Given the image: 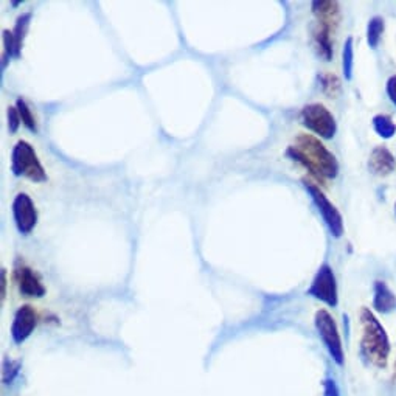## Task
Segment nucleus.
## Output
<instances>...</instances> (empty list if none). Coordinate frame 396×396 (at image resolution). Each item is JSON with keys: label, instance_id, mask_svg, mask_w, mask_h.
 <instances>
[{"label": "nucleus", "instance_id": "obj_1", "mask_svg": "<svg viewBox=\"0 0 396 396\" xmlns=\"http://www.w3.org/2000/svg\"><path fill=\"white\" fill-rule=\"evenodd\" d=\"M286 156L302 163L318 179H334L339 172L336 156L311 134H298L296 143L287 148Z\"/></svg>", "mask_w": 396, "mask_h": 396}, {"label": "nucleus", "instance_id": "obj_2", "mask_svg": "<svg viewBox=\"0 0 396 396\" xmlns=\"http://www.w3.org/2000/svg\"><path fill=\"white\" fill-rule=\"evenodd\" d=\"M361 354L368 363L386 368L390 356V341L384 327L368 308L361 309Z\"/></svg>", "mask_w": 396, "mask_h": 396}, {"label": "nucleus", "instance_id": "obj_3", "mask_svg": "<svg viewBox=\"0 0 396 396\" xmlns=\"http://www.w3.org/2000/svg\"><path fill=\"white\" fill-rule=\"evenodd\" d=\"M11 171L17 177H27L33 182H46L47 172L33 146L25 140L17 142L11 152Z\"/></svg>", "mask_w": 396, "mask_h": 396}, {"label": "nucleus", "instance_id": "obj_4", "mask_svg": "<svg viewBox=\"0 0 396 396\" xmlns=\"http://www.w3.org/2000/svg\"><path fill=\"white\" fill-rule=\"evenodd\" d=\"M314 322L317 333L321 336L325 347H327L330 356L333 357V361L337 366H343L345 354H343L342 339L333 316H331L327 309H318L316 312Z\"/></svg>", "mask_w": 396, "mask_h": 396}, {"label": "nucleus", "instance_id": "obj_5", "mask_svg": "<svg viewBox=\"0 0 396 396\" xmlns=\"http://www.w3.org/2000/svg\"><path fill=\"white\" fill-rule=\"evenodd\" d=\"M302 125L309 131L316 132L318 137L330 140L336 136L337 123L334 115L321 103H312L305 106L300 114Z\"/></svg>", "mask_w": 396, "mask_h": 396}, {"label": "nucleus", "instance_id": "obj_6", "mask_svg": "<svg viewBox=\"0 0 396 396\" xmlns=\"http://www.w3.org/2000/svg\"><path fill=\"white\" fill-rule=\"evenodd\" d=\"M303 185L306 191H308L312 202L316 204V207L318 210V213L322 215V218L327 224L330 233L334 236V238H341L343 235V219L342 215L339 213V210L336 208V206L331 202L327 196H325L323 191L309 181H305L303 179Z\"/></svg>", "mask_w": 396, "mask_h": 396}, {"label": "nucleus", "instance_id": "obj_7", "mask_svg": "<svg viewBox=\"0 0 396 396\" xmlns=\"http://www.w3.org/2000/svg\"><path fill=\"white\" fill-rule=\"evenodd\" d=\"M308 296L321 300L325 305L336 308L339 303V296H337V282L333 272V267L330 264H322L318 267L314 280H312L311 287L308 289Z\"/></svg>", "mask_w": 396, "mask_h": 396}, {"label": "nucleus", "instance_id": "obj_8", "mask_svg": "<svg viewBox=\"0 0 396 396\" xmlns=\"http://www.w3.org/2000/svg\"><path fill=\"white\" fill-rule=\"evenodd\" d=\"M12 218L22 235L33 232L37 224V212L33 199L27 193H19L12 201Z\"/></svg>", "mask_w": 396, "mask_h": 396}, {"label": "nucleus", "instance_id": "obj_9", "mask_svg": "<svg viewBox=\"0 0 396 396\" xmlns=\"http://www.w3.org/2000/svg\"><path fill=\"white\" fill-rule=\"evenodd\" d=\"M15 280L19 292L25 297H42L46 296V287L42 285L41 277L24 263L22 260H16L15 263Z\"/></svg>", "mask_w": 396, "mask_h": 396}, {"label": "nucleus", "instance_id": "obj_10", "mask_svg": "<svg viewBox=\"0 0 396 396\" xmlns=\"http://www.w3.org/2000/svg\"><path fill=\"white\" fill-rule=\"evenodd\" d=\"M37 325V314L33 306L24 305L15 314L11 325V337L15 343H22L28 339Z\"/></svg>", "mask_w": 396, "mask_h": 396}, {"label": "nucleus", "instance_id": "obj_11", "mask_svg": "<svg viewBox=\"0 0 396 396\" xmlns=\"http://www.w3.org/2000/svg\"><path fill=\"white\" fill-rule=\"evenodd\" d=\"M312 12L317 17L318 24H325L336 31L341 21L339 2L336 0H317L312 2Z\"/></svg>", "mask_w": 396, "mask_h": 396}, {"label": "nucleus", "instance_id": "obj_12", "mask_svg": "<svg viewBox=\"0 0 396 396\" xmlns=\"http://www.w3.org/2000/svg\"><path fill=\"white\" fill-rule=\"evenodd\" d=\"M395 157L384 146H376L368 159V168L376 176H388L395 171Z\"/></svg>", "mask_w": 396, "mask_h": 396}, {"label": "nucleus", "instance_id": "obj_13", "mask_svg": "<svg viewBox=\"0 0 396 396\" xmlns=\"http://www.w3.org/2000/svg\"><path fill=\"white\" fill-rule=\"evenodd\" d=\"M331 33H334V30L325 24L316 22L314 27H312V42H314L318 56L323 57L325 61H331V57H333Z\"/></svg>", "mask_w": 396, "mask_h": 396}, {"label": "nucleus", "instance_id": "obj_14", "mask_svg": "<svg viewBox=\"0 0 396 396\" xmlns=\"http://www.w3.org/2000/svg\"><path fill=\"white\" fill-rule=\"evenodd\" d=\"M373 308L381 314H390L396 309V296L386 282L375 283Z\"/></svg>", "mask_w": 396, "mask_h": 396}, {"label": "nucleus", "instance_id": "obj_15", "mask_svg": "<svg viewBox=\"0 0 396 396\" xmlns=\"http://www.w3.org/2000/svg\"><path fill=\"white\" fill-rule=\"evenodd\" d=\"M384 30H386V22L381 16H375V17L370 19L368 27H367V41H368L370 47L372 48L378 47V44L381 41L382 33H384Z\"/></svg>", "mask_w": 396, "mask_h": 396}, {"label": "nucleus", "instance_id": "obj_16", "mask_svg": "<svg viewBox=\"0 0 396 396\" xmlns=\"http://www.w3.org/2000/svg\"><path fill=\"white\" fill-rule=\"evenodd\" d=\"M373 127L376 134L382 138H392L396 134V125L395 121L388 117V115L379 114L373 118Z\"/></svg>", "mask_w": 396, "mask_h": 396}, {"label": "nucleus", "instance_id": "obj_17", "mask_svg": "<svg viewBox=\"0 0 396 396\" xmlns=\"http://www.w3.org/2000/svg\"><path fill=\"white\" fill-rule=\"evenodd\" d=\"M342 66H343V75L345 80L353 78V66H354V41L353 37H347V41L343 44V52H342Z\"/></svg>", "mask_w": 396, "mask_h": 396}, {"label": "nucleus", "instance_id": "obj_18", "mask_svg": "<svg viewBox=\"0 0 396 396\" xmlns=\"http://www.w3.org/2000/svg\"><path fill=\"white\" fill-rule=\"evenodd\" d=\"M318 81H321L322 91L325 95H328L330 98H336L341 93V80L337 78L334 73H322L318 75Z\"/></svg>", "mask_w": 396, "mask_h": 396}, {"label": "nucleus", "instance_id": "obj_19", "mask_svg": "<svg viewBox=\"0 0 396 396\" xmlns=\"http://www.w3.org/2000/svg\"><path fill=\"white\" fill-rule=\"evenodd\" d=\"M30 21H31V12H24L22 16L17 17L15 30H12V36H15L16 47H17L19 52L22 50V44L25 39V35H27V31H28Z\"/></svg>", "mask_w": 396, "mask_h": 396}, {"label": "nucleus", "instance_id": "obj_20", "mask_svg": "<svg viewBox=\"0 0 396 396\" xmlns=\"http://www.w3.org/2000/svg\"><path fill=\"white\" fill-rule=\"evenodd\" d=\"M16 107H17L19 114H21L22 123L25 125V127H27V129H30V131L36 132V131H37L36 120H35V117H33V114H31V109L28 107L27 101H25L24 98H17V101H16Z\"/></svg>", "mask_w": 396, "mask_h": 396}, {"label": "nucleus", "instance_id": "obj_21", "mask_svg": "<svg viewBox=\"0 0 396 396\" xmlns=\"http://www.w3.org/2000/svg\"><path fill=\"white\" fill-rule=\"evenodd\" d=\"M22 123V118H21V114H19L17 107L16 106H10L8 107V127H10V132L11 134H16L19 126Z\"/></svg>", "mask_w": 396, "mask_h": 396}, {"label": "nucleus", "instance_id": "obj_22", "mask_svg": "<svg viewBox=\"0 0 396 396\" xmlns=\"http://www.w3.org/2000/svg\"><path fill=\"white\" fill-rule=\"evenodd\" d=\"M17 372H19V362L5 361V363H3V381H5V384H8V382H11L12 379H15V376L17 375Z\"/></svg>", "mask_w": 396, "mask_h": 396}, {"label": "nucleus", "instance_id": "obj_23", "mask_svg": "<svg viewBox=\"0 0 396 396\" xmlns=\"http://www.w3.org/2000/svg\"><path fill=\"white\" fill-rule=\"evenodd\" d=\"M323 396H341L339 388H337L334 379L323 381Z\"/></svg>", "mask_w": 396, "mask_h": 396}, {"label": "nucleus", "instance_id": "obj_24", "mask_svg": "<svg viewBox=\"0 0 396 396\" xmlns=\"http://www.w3.org/2000/svg\"><path fill=\"white\" fill-rule=\"evenodd\" d=\"M387 95L392 103L396 106V75L390 76L387 81Z\"/></svg>", "mask_w": 396, "mask_h": 396}, {"label": "nucleus", "instance_id": "obj_25", "mask_svg": "<svg viewBox=\"0 0 396 396\" xmlns=\"http://www.w3.org/2000/svg\"><path fill=\"white\" fill-rule=\"evenodd\" d=\"M0 282H2V289H0V298H2V302H3V298H5V296H6V269L5 267H2V276H0Z\"/></svg>", "mask_w": 396, "mask_h": 396}, {"label": "nucleus", "instance_id": "obj_26", "mask_svg": "<svg viewBox=\"0 0 396 396\" xmlns=\"http://www.w3.org/2000/svg\"><path fill=\"white\" fill-rule=\"evenodd\" d=\"M395 213H396V204H395Z\"/></svg>", "mask_w": 396, "mask_h": 396}]
</instances>
